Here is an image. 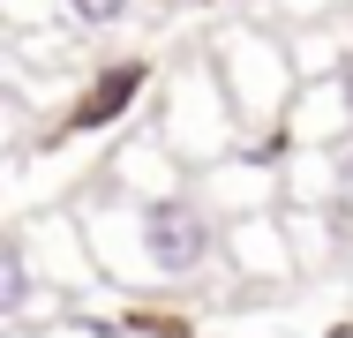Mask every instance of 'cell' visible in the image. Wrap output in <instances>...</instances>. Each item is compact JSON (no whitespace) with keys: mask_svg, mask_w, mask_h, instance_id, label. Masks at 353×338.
I'll return each mask as SVG.
<instances>
[{"mask_svg":"<svg viewBox=\"0 0 353 338\" xmlns=\"http://www.w3.org/2000/svg\"><path fill=\"white\" fill-rule=\"evenodd\" d=\"M143 256L150 270H165V278H188V270L211 256V226H203V210L181 196H158L143 210Z\"/></svg>","mask_w":353,"mask_h":338,"instance_id":"cell-1","label":"cell"},{"mask_svg":"<svg viewBox=\"0 0 353 338\" xmlns=\"http://www.w3.org/2000/svg\"><path fill=\"white\" fill-rule=\"evenodd\" d=\"M143 83H150V68H143V61H113V68H105V75H98V83H90V90L68 106V113H61V135L113 128V121H121V113L143 98Z\"/></svg>","mask_w":353,"mask_h":338,"instance_id":"cell-2","label":"cell"},{"mask_svg":"<svg viewBox=\"0 0 353 338\" xmlns=\"http://www.w3.org/2000/svg\"><path fill=\"white\" fill-rule=\"evenodd\" d=\"M0 301H8V308H23V301H30V264H23V248H8V256H0Z\"/></svg>","mask_w":353,"mask_h":338,"instance_id":"cell-3","label":"cell"},{"mask_svg":"<svg viewBox=\"0 0 353 338\" xmlns=\"http://www.w3.org/2000/svg\"><path fill=\"white\" fill-rule=\"evenodd\" d=\"M136 0H68V15L75 23H90V30H105V23H121Z\"/></svg>","mask_w":353,"mask_h":338,"instance_id":"cell-4","label":"cell"},{"mask_svg":"<svg viewBox=\"0 0 353 338\" xmlns=\"http://www.w3.org/2000/svg\"><path fill=\"white\" fill-rule=\"evenodd\" d=\"M339 106H346V128H353V61L339 68Z\"/></svg>","mask_w":353,"mask_h":338,"instance_id":"cell-5","label":"cell"}]
</instances>
